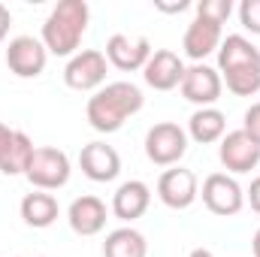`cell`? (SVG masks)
Returning a JSON list of instances; mask_svg holds the SVG:
<instances>
[{
	"label": "cell",
	"mask_w": 260,
	"mask_h": 257,
	"mask_svg": "<svg viewBox=\"0 0 260 257\" xmlns=\"http://www.w3.org/2000/svg\"><path fill=\"white\" fill-rule=\"evenodd\" d=\"M218 73L230 94L254 97L260 91V49L242 34H230L218 46Z\"/></svg>",
	"instance_id": "6da1fadb"
},
{
	"label": "cell",
	"mask_w": 260,
	"mask_h": 257,
	"mask_svg": "<svg viewBox=\"0 0 260 257\" xmlns=\"http://www.w3.org/2000/svg\"><path fill=\"white\" fill-rule=\"evenodd\" d=\"M145 106L142 88L133 82H106L100 91L88 97L85 118L97 133H118L124 121Z\"/></svg>",
	"instance_id": "7a4b0ae2"
},
{
	"label": "cell",
	"mask_w": 260,
	"mask_h": 257,
	"mask_svg": "<svg viewBox=\"0 0 260 257\" xmlns=\"http://www.w3.org/2000/svg\"><path fill=\"white\" fill-rule=\"evenodd\" d=\"M88 21H91V9L85 0H61L43 21V30H40V40L46 46L49 55L55 58H73L82 46V37L88 30Z\"/></svg>",
	"instance_id": "3957f363"
},
{
	"label": "cell",
	"mask_w": 260,
	"mask_h": 257,
	"mask_svg": "<svg viewBox=\"0 0 260 257\" xmlns=\"http://www.w3.org/2000/svg\"><path fill=\"white\" fill-rule=\"evenodd\" d=\"M70 173H73V164L67 157L64 148H55V145H40L27 164V173L24 179L34 185V191H58L70 182Z\"/></svg>",
	"instance_id": "277c9868"
},
{
	"label": "cell",
	"mask_w": 260,
	"mask_h": 257,
	"mask_svg": "<svg viewBox=\"0 0 260 257\" xmlns=\"http://www.w3.org/2000/svg\"><path fill=\"white\" fill-rule=\"evenodd\" d=\"M188 130L176 121H157L145 133V157L154 167H179V160L188 154Z\"/></svg>",
	"instance_id": "5b68a950"
},
{
	"label": "cell",
	"mask_w": 260,
	"mask_h": 257,
	"mask_svg": "<svg viewBox=\"0 0 260 257\" xmlns=\"http://www.w3.org/2000/svg\"><path fill=\"white\" fill-rule=\"evenodd\" d=\"M200 197H203V206L212 215H218V218H233L245 206V191H242V185L230 173H212V176H206L203 188H200Z\"/></svg>",
	"instance_id": "8992f818"
},
{
	"label": "cell",
	"mask_w": 260,
	"mask_h": 257,
	"mask_svg": "<svg viewBox=\"0 0 260 257\" xmlns=\"http://www.w3.org/2000/svg\"><path fill=\"white\" fill-rule=\"evenodd\" d=\"M109 61L100 49H79L64 67V82L73 91H100L106 85Z\"/></svg>",
	"instance_id": "52a82bcc"
},
{
	"label": "cell",
	"mask_w": 260,
	"mask_h": 257,
	"mask_svg": "<svg viewBox=\"0 0 260 257\" xmlns=\"http://www.w3.org/2000/svg\"><path fill=\"white\" fill-rule=\"evenodd\" d=\"M218 160L230 176H245L260 167V145L245 130H227L218 142Z\"/></svg>",
	"instance_id": "ba28073f"
},
{
	"label": "cell",
	"mask_w": 260,
	"mask_h": 257,
	"mask_svg": "<svg viewBox=\"0 0 260 257\" xmlns=\"http://www.w3.org/2000/svg\"><path fill=\"white\" fill-rule=\"evenodd\" d=\"M200 197V179H197L194 170L188 167H170L160 173L157 179V200L173 209V212H182V209H191Z\"/></svg>",
	"instance_id": "9c48e42d"
},
{
	"label": "cell",
	"mask_w": 260,
	"mask_h": 257,
	"mask_svg": "<svg viewBox=\"0 0 260 257\" xmlns=\"http://www.w3.org/2000/svg\"><path fill=\"white\" fill-rule=\"evenodd\" d=\"M151 40L148 37H142V34H136V37H130V34H112L109 40H106V61L115 67V70H121V73H142V67L148 64V58H151Z\"/></svg>",
	"instance_id": "30bf717a"
},
{
	"label": "cell",
	"mask_w": 260,
	"mask_h": 257,
	"mask_svg": "<svg viewBox=\"0 0 260 257\" xmlns=\"http://www.w3.org/2000/svg\"><path fill=\"white\" fill-rule=\"evenodd\" d=\"M3 58H6L9 73L18 76V79H37V76H43V70L49 64V52H46L43 40H37V37H15V40H9Z\"/></svg>",
	"instance_id": "8fae6325"
},
{
	"label": "cell",
	"mask_w": 260,
	"mask_h": 257,
	"mask_svg": "<svg viewBox=\"0 0 260 257\" xmlns=\"http://www.w3.org/2000/svg\"><path fill=\"white\" fill-rule=\"evenodd\" d=\"M182 97L188 103H194L197 109H206V106H215L221 100V91H224V82H221V73L209 64H191L185 70V79L179 85Z\"/></svg>",
	"instance_id": "7c38bea8"
},
{
	"label": "cell",
	"mask_w": 260,
	"mask_h": 257,
	"mask_svg": "<svg viewBox=\"0 0 260 257\" xmlns=\"http://www.w3.org/2000/svg\"><path fill=\"white\" fill-rule=\"evenodd\" d=\"M79 167L85 173V179L97 182V185H106V182H115L118 173H121V157L118 151L103 142V139H94L88 145H82L79 151Z\"/></svg>",
	"instance_id": "4fadbf2b"
},
{
	"label": "cell",
	"mask_w": 260,
	"mask_h": 257,
	"mask_svg": "<svg viewBox=\"0 0 260 257\" xmlns=\"http://www.w3.org/2000/svg\"><path fill=\"white\" fill-rule=\"evenodd\" d=\"M106 218H109V209L100 197L94 194H82L70 203L67 209V224L76 236H97L106 230Z\"/></svg>",
	"instance_id": "5bb4252c"
},
{
	"label": "cell",
	"mask_w": 260,
	"mask_h": 257,
	"mask_svg": "<svg viewBox=\"0 0 260 257\" xmlns=\"http://www.w3.org/2000/svg\"><path fill=\"white\" fill-rule=\"evenodd\" d=\"M185 70H188L185 61L173 49H154L151 58H148V64L142 67V79L154 91H173V88L182 85Z\"/></svg>",
	"instance_id": "9a60e30c"
},
{
	"label": "cell",
	"mask_w": 260,
	"mask_h": 257,
	"mask_svg": "<svg viewBox=\"0 0 260 257\" xmlns=\"http://www.w3.org/2000/svg\"><path fill=\"white\" fill-rule=\"evenodd\" d=\"M221 40H224V27L215 24V21H209V18H200L197 15L194 21L188 24L185 37H182L185 58H191L194 64H206V58L218 52Z\"/></svg>",
	"instance_id": "2e32d148"
},
{
	"label": "cell",
	"mask_w": 260,
	"mask_h": 257,
	"mask_svg": "<svg viewBox=\"0 0 260 257\" xmlns=\"http://www.w3.org/2000/svg\"><path fill=\"white\" fill-rule=\"evenodd\" d=\"M151 206V188L142 182V179H130V182H121L115 194H112V215L124 224H133L136 218H142Z\"/></svg>",
	"instance_id": "e0dca14e"
},
{
	"label": "cell",
	"mask_w": 260,
	"mask_h": 257,
	"mask_svg": "<svg viewBox=\"0 0 260 257\" xmlns=\"http://www.w3.org/2000/svg\"><path fill=\"white\" fill-rule=\"evenodd\" d=\"M18 215H21V221L27 224V227H34V230H46V227H52L55 221H58V215H61V206H58V197L49 191H30L21 197V203H18Z\"/></svg>",
	"instance_id": "ac0fdd59"
},
{
	"label": "cell",
	"mask_w": 260,
	"mask_h": 257,
	"mask_svg": "<svg viewBox=\"0 0 260 257\" xmlns=\"http://www.w3.org/2000/svg\"><path fill=\"white\" fill-rule=\"evenodd\" d=\"M224 133H227V115H224L218 106L194 109V115L188 118V139H194L197 145L221 142Z\"/></svg>",
	"instance_id": "d6986e66"
},
{
	"label": "cell",
	"mask_w": 260,
	"mask_h": 257,
	"mask_svg": "<svg viewBox=\"0 0 260 257\" xmlns=\"http://www.w3.org/2000/svg\"><path fill=\"white\" fill-rule=\"evenodd\" d=\"M103 257H148V242L136 227H115L106 233L103 242Z\"/></svg>",
	"instance_id": "ffe728a7"
},
{
	"label": "cell",
	"mask_w": 260,
	"mask_h": 257,
	"mask_svg": "<svg viewBox=\"0 0 260 257\" xmlns=\"http://www.w3.org/2000/svg\"><path fill=\"white\" fill-rule=\"evenodd\" d=\"M34 151H37L34 139H30L24 130H15L12 145H9V151L3 154V160H0V173H3V176H24V173H27V164H30V157H34Z\"/></svg>",
	"instance_id": "44dd1931"
},
{
	"label": "cell",
	"mask_w": 260,
	"mask_h": 257,
	"mask_svg": "<svg viewBox=\"0 0 260 257\" xmlns=\"http://www.w3.org/2000/svg\"><path fill=\"white\" fill-rule=\"evenodd\" d=\"M197 15L224 27V21L233 15V0H200L197 3Z\"/></svg>",
	"instance_id": "7402d4cb"
},
{
	"label": "cell",
	"mask_w": 260,
	"mask_h": 257,
	"mask_svg": "<svg viewBox=\"0 0 260 257\" xmlns=\"http://www.w3.org/2000/svg\"><path fill=\"white\" fill-rule=\"evenodd\" d=\"M236 12H239V24L260 37V0H242Z\"/></svg>",
	"instance_id": "603a6c76"
},
{
	"label": "cell",
	"mask_w": 260,
	"mask_h": 257,
	"mask_svg": "<svg viewBox=\"0 0 260 257\" xmlns=\"http://www.w3.org/2000/svg\"><path fill=\"white\" fill-rule=\"evenodd\" d=\"M242 130L260 145V100L245 109V115H242Z\"/></svg>",
	"instance_id": "cb8c5ba5"
},
{
	"label": "cell",
	"mask_w": 260,
	"mask_h": 257,
	"mask_svg": "<svg viewBox=\"0 0 260 257\" xmlns=\"http://www.w3.org/2000/svg\"><path fill=\"white\" fill-rule=\"evenodd\" d=\"M245 203H251V209L260 215V176H254V182H251V188L245 191Z\"/></svg>",
	"instance_id": "d4e9b609"
},
{
	"label": "cell",
	"mask_w": 260,
	"mask_h": 257,
	"mask_svg": "<svg viewBox=\"0 0 260 257\" xmlns=\"http://www.w3.org/2000/svg\"><path fill=\"white\" fill-rule=\"evenodd\" d=\"M9 27H12V12H9V6L0 3V43L9 37Z\"/></svg>",
	"instance_id": "484cf974"
},
{
	"label": "cell",
	"mask_w": 260,
	"mask_h": 257,
	"mask_svg": "<svg viewBox=\"0 0 260 257\" xmlns=\"http://www.w3.org/2000/svg\"><path fill=\"white\" fill-rule=\"evenodd\" d=\"M12 136H15V130L6 127V124L0 121V160H3V154L9 151V145H12Z\"/></svg>",
	"instance_id": "4316f807"
},
{
	"label": "cell",
	"mask_w": 260,
	"mask_h": 257,
	"mask_svg": "<svg viewBox=\"0 0 260 257\" xmlns=\"http://www.w3.org/2000/svg\"><path fill=\"white\" fill-rule=\"evenodd\" d=\"M188 6H191L188 0H179V3H160V0H157V3H154V9H160V12H185Z\"/></svg>",
	"instance_id": "83f0119b"
},
{
	"label": "cell",
	"mask_w": 260,
	"mask_h": 257,
	"mask_svg": "<svg viewBox=\"0 0 260 257\" xmlns=\"http://www.w3.org/2000/svg\"><path fill=\"white\" fill-rule=\"evenodd\" d=\"M251 254L260 257V227L254 230V236H251Z\"/></svg>",
	"instance_id": "f1b7e54d"
},
{
	"label": "cell",
	"mask_w": 260,
	"mask_h": 257,
	"mask_svg": "<svg viewBox=\"0 0 260 257\" xmlns=\"http://www.w3.org/2000/svg\"><path fill=\"white\" fill-rule=\"evenodd\" d=\"M188 257H215V251H209V248H194Z\"/></svg>",
	"instance_id": "f546056e"
}]
</instances>
